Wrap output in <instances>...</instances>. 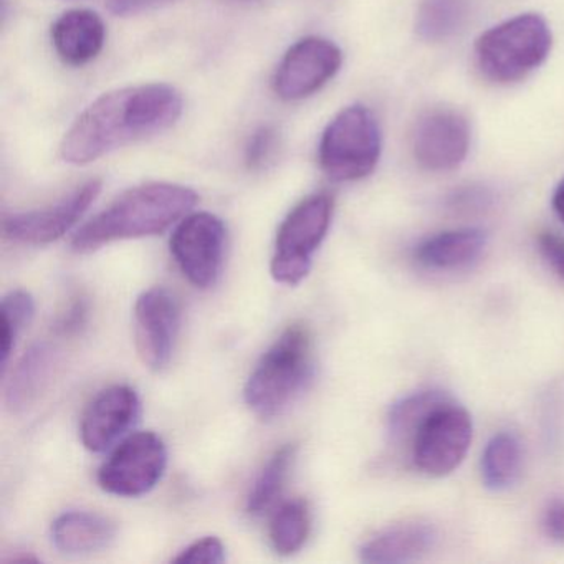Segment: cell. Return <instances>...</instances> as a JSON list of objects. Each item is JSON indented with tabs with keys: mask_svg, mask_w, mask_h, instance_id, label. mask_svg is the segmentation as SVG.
<instances>
[{
	"mask_svg": "<svg viewBox=\"0 0 564 564\" xmlns=\"http://www.w3.org/2000/svg\"><path fill=\"white\" fill-rule=\"evenodd\" d=\"M183 97L164 84L138 85L108 91L94 101L62 141V158L67 163H94L105 154L163 133L183 115Z\"/></svg>",
	"mask_w": 564,
	"mask_h": 564,
	"instance_id": "obj_1",
	"label": "cell"
},
{
	"mask_svg": "<svg viewBox=\"0 0 564 564\" xmlns=\"http://www.w3.org/2000/svg\"><path fill=\"white\" fill-rule=\"evenodd\" d=\"M196 204L197 194L180 184L151 183L134 187L88 220L74 237L72 249L94 252L117 240L156 236L186 217Z\"/></svg>",
	"mask_w": 564,
	"mask_h": 564,
	"instance_id": "obj_2",
	"label": "cell"
},
{
	"mask_svg": "<svg viewBox=\"0 0 564 564\" xmlns=\"http://www.w3.org/2000/svg\"><path fill=\"white\" fill-rule=\"evenodd\" d=\"M312 372V336L303 325L290 326L250 375L243 391L247 405L262 419L282 414L305 388Z\"/></svg>",
	"mask_w": 564,
	"mask_h": 564,
	"instance_id": "obj_3",
	"label": "cell"
},
{
	"mask_svg": "<svg viewBox=\"0 0 564 564\" xmlns=\"http://www.w3.org/2000/svg\"><path fill=\"white\" fill-rule=\"evenodd\" d=\"M551 44L546 21L538 14H523L481 34L475 44V58L488 80L514 84L546 61Z\"/></svg>",
	"mask_w": 564,
	"mask_h": 564,
	"instance_id": "obj_4",
	"label": "cell"
},
{
	"mask_svg": "<svg viewBox=\"0 0 564 564\" xmlns=\"http://www.w3.org/2000/svg\"><path fill=\"white\" fill-rule=\"evenodd\" d=\"M381 158V130L375 115L352 105L333 118L318 148L323 173L336 183L369 176Z\"/></svg>",
	"mask_w": 564,
	"mask_h": 564,
	"instance_id": "obj_5",
	"label": "cell"
},
{
	"mask_svg": "<svg viewBox=\"0 0 564 564\" xmlns=\"http://www.w3.org/2000/svg\"><path fill=\"white\" fill-rule=\"evenodd\" d=\"M333 216V199L328 194H315L302 200L283 220L276 236L272 276L283 285L295 286L312 270L313 256L328 232Z\"/></svg>",
	"mask_w": 564,
	"mask_h": 564,
	"instance_id": "obj_6",
	"label": "cell"
},
{
	"mask_svg": "<svg viewBox=\"0 0 564 564\" xmlns=\"http://www.w3.org/2000/svg\"><path fill=\"white\" fill-rule=\"evenodd\" d=\"M474 425L460 405L445 398L419 425L408 458L429 477H445L464 462L470 447Z\"/></svg>",
	"mask_w": 564,
	"mask_h": 564,
	"instance_id": "obj_7",
	"label": "cell"
},
{
	"mask_svg": "<svg viewBox=\"0 0 564 564\" xmlns=\"http://www.w3.org/2000/svg\"><path fill=\"white\" fill-rule=\"evenodd\" d=\"M167 467V448L154 432H137L115 448L98 471V484L117 497L150 494Z\"/></svg>",
	"mask_w": 564,
	"mask_h": 564,
	"instance_id": "obj_8",
	"label": "cell"
},
{
	"mask_svg": "<svg viewBox=\"0 0 564 564\" xmlns=\"http://www.w3.org/2000/svg\"><path fill=\"white\" fill-rule=\"evenodd\" d=\"M226 226L209 213L184 217L171 237V253L181 272L197 289H209L219 279L226 253Z\"/></svg>",
	"mask_w": 564,
	"mask_h": 564,
	"instance_id": "obj_9",
	"label": "cell"
},
{
	"mask_svg": "<svg viewBox=\"0 0 564 564\" xmlns=\"http://www.w3.org/2000/svg\"><path fill=\"white\" fill-rule=\"evenodd\" d=\"M470 150V124L460 111L434 108L419 118L412 133V153L419 166L445 173L464 163Z\"/></svg>",
	"mask_w": 564,
	"mask_h": 564,
	"instance_id": "obj_10",
	"label": "cell"
},
{
	"mask_svg": "<svg viewBox=\"0 0 564 564\" xmlns=\"http://www.w3.org/2000/svg\"><path fill=\"white\" fill-rule=\"evenodd\" d=\"M341 64V51L333 42L303 39L280 62L273 80L275 94L285 101L312 97L338 74Z\"/></svg>",
	"mask_w": 564,
	"mask_h": 564,
	"instance_id": "obj_11",
	"label": "cell"
},
{
	"mask_svg": "<svg viewBox=\"0 0 564 564\" xmlns=\"http://www.w3.org/2000/svg\"><path fill=\"white\" fill-rule=\"evenodd\" d=\"M181 310L176 296L166 289L147 290L134 306V335L141 361L151 371L170 365L180 333Z\"/></svg>",
	"mask_w": 564,
	"mask_h": 564,
	"instance_id": "obj_12",
	"label": "cell"
},
{
	"mask_svg": "<svg viewBox=\"0 0 564 564\" xmlns=\"http://www.w3.org/2000/svg\"><path fill=\"white\" fill-rule=\"evenodd\" d=\"M100 191L101 181L91 180L55 206L31 213L12 214L4 220L6 236L25 246H47L55 242L84 217Z\"/></svg>",
	"mask_w": 564,
	"mask_h": 564,
	"instance_id": "obj_13",
	"label": "cell"
},
{
	"mask_svg": "<svg viewBox=\"0 0 564 564\" xmlns=\"http://www.w3.org/2000/svg\"><path fill=\"white\" fill-rule=\"evenodd\" d=\"M141 402L130 386L101 391L82 417L80 437L90 452H105L117 444L140 417Z\"/></svg>",
	"mask_w": 564,
	"mask_h": 564,
	"instance_id": "obj_14",
	"label": "cell"
},
{
	"mask_svg": "<svg viewBox=\"0 0 564 564\" xmlns=\"http://www.w3.org/2000/svg\"><path fill=\"white\" fill-rule=\"evenodd\" d=\"M437 530L425 521H405L386 528L362 544L361 561L372 564L412 563L431 553Z\"/></svg>",
	"mask_w": 564,
	"mask_h": 564,
	"instance_id": "obj_15",
	"label": "cell"
},
{
	"mask_svg": "<svg viewBox=\"0 0 564 564\" xmlns=\"http://www.w3.org/2000/svg\"><path fill=\"white\" fill-rule=\"evenodd\" d=\"M107 41V29L97 12L88 9H75L52 25V44L65 64L82 67L104 51Z\"/></svg>",
	"mask_w": 564,
	"mask_h": 564,
	"instance_id": "obj_16",
	"label": "cell"
},
{
	"mask_svg": "<svg viewBox=\"0 0 564 564\" xmlns=\"http://www.w3.org/2000/svg\"><path fill=\"white\" fill-rule=\"evenodd\" d=\"M485 246L487 237L481 230H448L424 240L415 249V260L425 269L454 272L477 262Z\"/></svg>",
	"mask_w": 564,
	"mask_h": 564,
	"instance_id": "obj_17",
	"label": "cell"
},
{
	"mask_svg": "<svg viewBox=\"0 0 564 564\" xmlns=\"http://www.w3.org/2000/svg\"><path fill=\"white\" fill-rule=\"evenodd\" d=\"M117 536L110 518L91 511H67L52 524V540L65 554H90L104 550Z\"/></svg>",
	"mask_w": 564,
	"mask_h": 564,
	"instance_id": "obj_18",
	"label": "cell"
},
{
	"mask_svg": "<svg viewBox=\"0 0 564 564\" xmlns=\"http://www.w3.org/2000/svg\"><path fill=\"white\" fill-rule=\"evenodd\" d=\"M54 346L51 343H35L15 366L11 381L6 389V404L12 412L25 411L37 401L45 386L51 381L55 366Z\"/></svg>",
	"mask_w": 564,
	"mask_h": 564,
	"instance_id": "obj_19",
	"label": "cell"
},
{
	"mask_svg": "<svg viewBox=\"0 0 564 564\" xmlns=\"http://www.w3.org/2000/svg\"><path fill=\"white\" fill-rule=\"evenodd\" d=\"M521 471L520 441L510 432L494 435L481 455V481L494 491L517 484Z\"/></svg>",
	"mask_w": 564,
	"mask_h": 564,
	"instance_id": "obj_20",
	"label": "cell"
},
{
	"mask_svg": "<svg viewBox=\"0 0 564 564\" xmlns=\"http://www.w3.org/2000/svg\"><path fill=\"white\" fill-rule=\"evenodd\" d=\"M445 398L448 395L441 391H424L409 395L392 405L388 419V435L392 447L395 451L404 452L408 457L412 437H414L419 425L424 421L425 415Z\"/></svg>",
	"mask_w": 564,
	"mask_h": 564,
	"instance_id": "obj_21",
	"label": "cell"
},
{
	"mask_svg": "<svg viewBox=\"0 0 564 564\" xmlns=\"http://www.w3.org/2000/svg\"><path fill=\"white\" fill-rule=\"evenodd\" d=\"M467 18L468 0H422L415 29L424 41H447L464 28Z\"/></svg>",
	"mask_w": 564,
	"mask_h": 564,
	"instance_id": "obj_22",
	"label": "cell"
},
{
	"mask_svg": "<svg viewBox=\"0 0 564 564\" xmlns=\"http://www.w3.org/2000/svg\"><path fill=\"white\" fill-rule=\"evenodd\" d=\"M310 533L308 505L303 500H289L280 505L270 520V543L282 556L302 550Z\"/></svg>",
	"mask_w": 564,
	"mask_h": 564,
	"instance_id": "obj_23",
	"label": "cell"
},
{
	"mask_svg": "<svg viewBox=\"0 0 564 564\" xmlns=\"http://www.w3.org/2000/svg\"><path fill=\"white\" fill-rule=\"evenodd\" d=\"M296 447L293 444L283 445L263 465L252 490L247 497V511L252 514H262L272 507L273 501L282 491L283 484L289 477L290 467L295 460Z\"/></svg>",
	"mask_w": 564,
	"mask_h": 564,
	"instance_id": "obj_24",
	"label": "cell"
},
{
	"mask_svg": "<svg viewBox=\"0 0 564 564\" xmlns=\"http://www.w3.org/2000/svg\"><path fill=\"white\" fill-rule=\"evenodd\" d=\"M0 313H2L0 352H2V368L6 369L19 336L24 332L25 326L31 325L32 318H34V299L25 290H15V292L4 296Z\"/></svg>",
	"mask_w": 564,
	"mask_h": 564,
	"instance_id": "obj_25",
	"label": "cell"
},
{
	"mask_svg": "<svg viewBox=\"0 0 564 564\" xmlns=\"http://www.w3.org/2000/svg\"><path fill=\"white\" fill-rule=\"evenodd\" d=\"M276 150V131L273 127H262L250 137L246 148V163L250 170H260L272 160Z\"/></svg>",
	"mask_w": 564,
	"mask_h": 564,
	"instance_id": "obj_26",
	"label": "cell"
},
{
	"mask_svg": "<svg viewBox=\"0 0 564 564\" xmlns=\"http://www.w3.org/2000/svg\"><path fill=\"white\" fill-rule=\"evenodd\" d=\"M176 563H204L217 564L226 561V546L216 536H206L194 541L193 544L181 551L180 556L174 557Z\"/></svg>",
	"mask_w": 564,
	"mask_h": 564,
	"instance_id": "obj_27",
	"label": "cell"
},
{
	"mask_svg": "<svg viewBox=\"0 0 564 564\" xmlns=\"http://www.w3.org/2000/svg\"><path fill=\"white\" fill-rule=\"evenodd\" d=\"M541 256L546 260L547 265L564 280V237L553 232H543L538 239Z\"/></svg>",
	"mask_w": 564,
	"mask_h": 564,
	"instance_id": "obj_28",
	"label": "cell"
},
{
	"mask_svg": "<svg viewBox=\"0 0 564 564\" xmlns=\"http://www.w3.org/2000/svg\"><path fill=\"white\" fill-rule=\"evenodd\" d=\"M171 0H107V8L111 14L118 18H130V15L143 14L153 11Z\"/></svg>",
	"mask_w": 564,
	"mask_h": 564,
	"instance_id": "obj_29",
	"label": "cell"
},
{
	"mask_svg": "<svg viewBox=\"0 0 564 564\" xmlns=\"http://www.w3.org/2000/svg\"><path fill=\"white\" fill-rule=\"evenodd\" d=\"M544 533L556 543H564V500H553L543 517Z\"/></svg>",
	"mask_w": 564,
	"mask_h": 564,
	"instance_id": "obj_30",
	"label": "cell"
},
{
	"mask_svg": "<svg viewBox=\"0 0 564 564\" xmlns=\"http://www.w3.org/2000/svg\"><path fill=\"white\" fill-rule=\"evenodd\" d=\"M87 315L88 306L85 300H75L68 312L58 322V332L64 333V335H74V333L80 332L87 323Z\"/></svg>",
	"mask_w": 564,
	"mask_h": 564,
	"instance_id": "obj_31",
	"label": "cell"
},
{
	"mask_svg": "<svg viewBox=\"0 0 564 564\" xmlns=\"http://www.w3.org/2000/svg\"><path fill=\"white\" fill-rule=\"evenodd\" d=\"M553 209L557 214L561 220L564 223V177L561 183L557 184L556 191L553 194Z\"/></svg>",
	"mask_w": 564,
	"mask_h": 564,
	"instance_id": "obj_32",
	"label": "cell"
}]
</instances>
